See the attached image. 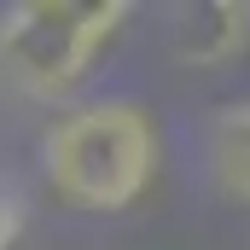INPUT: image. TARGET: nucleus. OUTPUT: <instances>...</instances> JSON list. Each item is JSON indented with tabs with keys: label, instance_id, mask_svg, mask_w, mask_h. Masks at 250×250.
<instances>
[{
	"label": "nucleus",
	"instance_id": "1",
	"mask_svg": "<svg viewBox=\"0 0 250 250\" xmlns=\"http://www.w3.org/2000/svg\"><path fill=\"white\" fill-rule=\"evenodd\" d=\"M157 157H163L157 123L134 99L76 105L41 134L47 187L70 209H87V215H117L128 204H140L157 181Z\"/></svg>",
	"mask_w": 250,
	"mask_h": 250
},
{
	"label": "nucleus",
	"instance_id": "3",
	"mask_svg": "<svg viewBox=\"0 0 250 250\" xmlns=\"http://www.w3.org/2000/svg\"><path fill=\"white\" fill-rule=\"evenodd\" d=\"M204 157H209V181H215V192L233 198V204H250V99L221 105V111L209 117Z\"/></svg>",
	"mask_w": 250,
	"mask_h": 250
},
{
	"label": "nucleus",
	"instance_id": "4",
	"mask_svg": "<svg viewBox=\"0 0 250 250\" xmlns=\"http://www.w3.org/2000/svg\"><path fill=\"white\" fill-rule=\"evenodd\" d=\"M245 35H250V6H204V12H198V29H192L187 59H198V64L227 59Z\"/></svg>",
	"mask_w": 250,
	"mask_h": 250
},
{
	"label": "nucleus",
	"instance_id": "5",
	"mask_svg": "<svg viewBox=\"0 0 250 250\" xmlns=\"http://www.w3.org/2000/svg\"><path fill=\"white\" fill-rule=\"evenodd\" d=\"M23 221H29V198L18 181H0V250H12L23 239Z\"/></svg>",
	"mask_w": 250,
	"mask_h": 250
},
{
	"label": "nucleus",
	"instance_id": "2",
	"mask_svg": "<svg viewBox=\"0 0 250 250\" xmlns=\"http://www.w3.org/2000/svg\"><path fill=\"white\" fill-rule=\"evenodd\" d=\"M128 23L123 0H23L0 12V76L29 99H64Z\"/></svg>",
	"mask_w": 250,
	"mask_h": 250
}]
</instances>
